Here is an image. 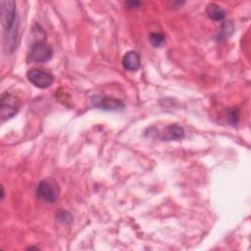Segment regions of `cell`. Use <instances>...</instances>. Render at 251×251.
<instances>
[{"mask_svg": "<svg viewBox=\"0 0 251 251\" xmlns=\"http://www.w3.org/2000/svg\"><path fill=\"white\" fill-rule=\"evenodd\" d=\"M1 21L4 28V49L7 54L14 52L19 35V17L17 4L12 0H2Z\"/></svg>", "mask_w": 251, "mask_h": 251, "instance_id": "obj_1", "label": "cell"}, {"mask_svg": "<svg viewBox=\"0 0 251 251\" xmlns=\"http://www.w3.org/2000/svg\"><path fill=\"white\" fill-rule=\"evenodd\" d=\"M36 193L39 198L46 202L54 203L58 200L60 195V186L58 182L52 178L47 177L42 179L36 188Z\"/></svg>", "mask_w": 251, "mask_h": 251, "instance_id": "obj_2", "label": "cell"}, {"mask_svg": "<svg viewBox=\"0 0 251 251\" xmlns=\"http://www.w3.org/2000/svg\"><path fill=\"white\" fill-rule=\"evenodd\" d=\"M53 56L52 48L44 41H36L32 44L29 52V60L34 63L49 61Z\"/></svg>", "mask_w": 251, "mask_h": 251, "instance_id": "obj_3", "label": "cell"}, {"mask_svg": "<svg viewBox=\"0 0 251 251\" xmlns=\"http://www.w3.org/2000/svg\"><path fill=\"white\" fill-rule=\"evenodd\" d=\"M26 77L30 83L38 88H47L49 87L54 80L53 75L44 70L41 69H30L26 73Z\"/></svg>", "mask_w": 251, "mask_h": 251, "instance_id": "obj_4", "label": "cell"}, {"mask_svg": "<svg viewBox=\"0 0 251 251\" xmlns=\"http://www.w3.org/2000/svg\"><path fill=\"white\" fill-rule=\"evenodd\" d=\"M1 118L2 120H9L13 118L20 109V102L17 97L10 93H3L1 96Z\"/></svg>", "mask_w": 251, "mask_h": 251, "instance_id": "obj_5", "label": "cell"}, {"mask_svg": "<svg viewBox=\"0 0 251 251\" xmlns=\"http://www.w3.org/2000/svg\"><path fill=\"white\" fill-rule=\"evenodd\" d=\"M92 103L95 107L105 111H119L125 108L122 100L108 96H96L93 98Z\"/></svg>", "mask_w": 251, "mask_h": 251, "instance_id": "obj_6", "label": "cell"}, {"mask_svg": "<svg viewBox=\"0 0 251 251\" xmlns=\"http://www.w3.org/2000/svg\"><path fill=\"white\" fill-rule=\"evenodd\" d=\"M123 66L126 70L134 72L139 69L140 67V58L137 52L135 51H128L123 57Z\"/></svg>", "mask_w": 251, "mask_h": 251, "instance_id": "obj_7", "label": "cell"}, {"mask_svg": "<svg viewBox=\"0 0 251 251\" xmlns=\"http://www.w3.org/2000/svg\"><path fill=\"white\" fill-rule=\"evenodd\" d=\"M183 137L184 130L178 125H169L161 136V138L165 140H179Z\"/></svg>", "mask_w": 251, "mask_h": 251, "instance_id": "obj_8", "label": "cell"}, {"mask_svg": "<svg viewBox=\"0 0 251 251\" xmlns=\"http://www.w3.org/2000/svg\"><path fill=\"white\" fill-rule=\"evenodd\" d=\"M206 13L208 17L213 21H222L226 17L225 10L216 3L208 4L206 8Z\"/></svg>", "mask_w": 251, "mask_h": 251, "instance_id": "obj_9", "label": "cell"}, {"mask_svg": "<svg viewBox=\"0 0 251 251\" xmlns=\"http://www.w3.org/2000/svg\"><path fill=\"white\" fill-rule=\"evenodd\" d=\"M150 42L154 47H160L164 44L165 42V37L162 33L159 32H154L150 34Z\"/></svg>", "mask_w": 251, "mask_h": 251, "instance_id": "obj_10", "label": "cell"}, {"mask_svg": "<svg viewBox=\"0 0 251 251\" xmlns=\"http://www.w3.org/2000/svg\"><path fill=\"white\" fill-rule=\"evenodd\" d=\"M233 32V26L230 23H225L222 26V30L220 31V35L221 38L226 39L227 37H229Z\"/></svg>", "mask_w": 251, "mask_h": 251, "instance_id": "obj_11", "label": "cell"}, {"mask_svg": "<svg viewBox=\"0 0 251 251\" xmlns=\"http://www.w3.org/2000/svg\"><path fill=\"white\" fill-rule=\"evenodd\" d=\"M58 219L61 220L62 222H66V223H69L72 219V216L70 213H68L67 211H61L59 214H58Z\"/></svg>", "mask_w": 251, "mask_h": 251, "instance_id": "obj_12", "label": "cell"}]
</instances>
